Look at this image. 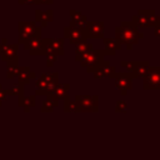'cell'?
Returning a JSON list of instances; mask_svg holds the SVG:
<instances>
[{
  "mask_svg": "<svg viewBox=\"0 0 160 160\" xmlns=\"http://www.w3.org/2000/svg\"><path fill=\"white\" fill-rule=\"evenodd\" d=\"M115 111L116 112H126L128 111V102L125 100H118L115 105Z\"/></svg>",
  "mask_w": 160,
  "mask_h": 160,
  "instance_id": "5bb4252c",
  "label": "cell"
},
{
  "mask_svg": "<svg viewBox=\"0 0 160 160\" xmlns=\"http://www.w3.org/2000/svg\"><path fill=\"white\" fill-rule=\"evenodd\" d=\"M149 69H150V62L149 61L136 60V61H131V70H130L129 74L131 75L132 79L134 78H144L148 74Z\"/></svg>",
  "mask_w": 160,
  "mask_h": 160,
  "instance_id": "ba28073f",
  "label": "cell"
},
{
  "mask_svg": "<svg viewBox=\"0 0 160 160\" xmlns=\"http://www.w3.org/2000/svg\"><path fill=\"white\" fill-rule=\"evenodd\" d=\"M104 22L99 21V20H92V21H88L86 26L82 29V32L85 35L86 39L91 38V39H104Z\"/></svg>",
  "mask_w": 160,
  "mask_h": 160,
  "instance_id": "277c9868",
  "label": "cell"
},
{
  "mask_svg": "<svg viewBox=\"0 0 160 160\" xmlns=\"http://www.w3.org/2000/svg\"><path fill=\"white\" fill-rule=\"evenodd\" d=\"M120 65H121L122 68L128 69V71L130 72V70H131V61H126V60H122V61L120 62Z\"/></svg>",
  "mask_w": 160,
  "mask_h": 160,
  "instance_id": "e0dca14e",
  "label": "cell"
},
{
  "mask_svg": "<svg viewBox=\"0 0 160 160\" xmlns=\"http://www.w3.org/2000/svg\"><path fill=\"white\" fill-rule=\"evenodd\" d=\"M142 34L139 32L138 28H135L131 21H122L119 26L115 28V38L120 44L128 45L126 48L130 50L132 45H135L139 39H142Z\"/></svg>",
  "mask_w": 160,
  "mask_h": 160,
  "instance_id": "6da1fadb",
  "label": "cell"
},
{
  "mask_svg": "<svg viewBox=\"0 0 160 160\" xmlns=\"http://www.w3.org/2000/svg\"><path fill=\"white\" fill-rule=\"evenodd\" d=\"M92 50V45L88 41V39L80 41L78 45H76V60L79 61L81 56H84L85 54H88L89 51Z\"/></svg>",
  "mask_w": 160,
  "mask_h": 160,
  "instance_id": "4fadbf2b",
  "label": "cell"
},
{
  "mask_svg": "<svg viewBox=\"0 0 160 160\" xmlns=\"http://www.w3.org/2000/svg\"><path fill=\"white\" fill-rule=\"evenodd\" d=\"M65 110H66V111H79V108H78L75 100H74V101H69V100H66Z\"/></svg>",
  "mask_w": 160,
  "mask_h": 160,
  "instance_id": "9a60e30c",
  "label": "cell"
},
{
  "mask_svg": "<svg viewBox=\"0 0 160 160\" xmlns=\"http://www.w3.org/2000/svg\"><path fill=\"white\" fill-rule=\"evenodd\" d=\"M75 102L79 108V111H90L95 112L99 109V99L98 96H89V95H82V96H76Z\"/></svg>",
  "mask_w": 160,
  "mask_h": 160,
  "instance_id": "8992f818",
  "label": "cell"
},
{
  "mask_svg": "<svg viewBox=\"0 0 160 160\" xmlns=\"http://www.w3.org/2000/svg\"><path fill=\"white\" fill-rule=\"evenodd\" d=\"M145 90H160V68H150L144 76Z\"/></svg>",
  "mask_w": 160,
  "mask_h": 160,
  "instance_id": "52a82bcc",
  "label": "cell"
},
{
  "mask_svg": "<svg viewBox=\"0 0 160 160\" xmlns=\"http://www.w3.org/2000/svg\"><path fill=\"white\" fill-rule=\"evenodd\" d=\"M154 32H155V36L160 38V24L156 25V26H154Z\"/></svg>",
  "mask_w": 160,
  "mask_h": 160,
  "instance_id": "ac0fdd59",
  "label": "cell"
},
{
  "mask_svg": "<svg viewBox=\"0 0 160 160\" xmlns=\"http://www.w3.org/2000/svg\"><path fill=\"white\" fill-rule=\"evenodd\" d=\"M105 50H100V49H92L91 51H89L88 54H85L84 56L80 58V65L82 68L86 69L88 72H94L105 60Z\"/></svg>",
  "mask_w": 160,
  "mask_h": 160,
  "instance_id": "7a4b0ae2",
  "label": "cell"
},
{
  "mask_svg": "<svg viewBox=\"0 0 160 160\" xmlns=\"http://www.w3.org/2000/svg\"><path fill=\"white\" fill-rule=\"evenodd\" d=\"M131 24L135 28H148V26H156L160 24V15H156L154 9H144L139 10L138 15L132 16Z\"/></svg>",
  "mask_w": 160,
  "mask_h": 160,
  "instance_id": "3957f363",
  "label": "cell"
},
{
  "mask_svg": "<svg viewBox=\"0 0 160 160\" xmlns=\"http://www.w3.org/2000/svg\"><path fill=\"white\" fill-rule=\"evenodd\" d=\"M104 45H105L106 55H115V52L121 49V44L116 39H106V38H104Z\"/></svg>",
  "mask_w": 160,
  "mask_h": 160,
  "instance_id": "7c38bea8",
  "label": "cell"
},
{
  "mask_svg": "<svg viewBox=\"0 0 160 160\" xmlns=\"http://www.w3.org/2000/svg\"><path fill=\"white\" fill-rule=\"evenodd\" d=\"M65 36H66L74 45H78L80 41H82V40L86 39L85 35H84V32H82V29H79V28L72 26V25H70L69 28L65 29Z\"/></svg>",
  "mask_w": 160,
  "mask_h": 160,
  "instance_id": "9c48e42d",
  "label": "cell"
},
{
  "mask_svg": "<svg viewBox=\"0 0 160 160\" xmlns=\"http://www.w3.org/2000/svg\"><path fill=\"white\" fill-rule=\"evenodd\" d=\"M68 89H69V86H68V85H64V86L59 88V89H58V94H59L58 96H59V98H66Z\"/></svg>",
  "mask_w": 160,
  "mask_h": 160,
  "instance_id": "2e32d148",
  "label": "cell"
},
{
  "mask_svg": "<svg viewBox=\"0 0 160 160\" xmlns=\"http://www.w3.org/2000/svg\"><path fill=\"white\" fill-rule=\"evenodd\" d=\"M115 72H116V69L112 65H110V62H108L106 60H104L102 64L92 74H94L95 79H100V78H106V76L111 78Z\"/></svg>",
  "mask_w": 160,
  "mask_h": 160,
  "instance_id": "30bf717a",
  "label": "cell"
},
{
  "mask_svg": "<svg viewBox=\"0 0 160 160\" xmlns=\"http://www.w3.org/2000/svg\"><path fill=\"white\" fill-rule=\"evenodd\" d=\"M70 15H71V25L72 26H76L79 29H84L88 24V19L86 16L81 15L80 11H76V10H71L70 11Z\"/></svg>",
  "mask_w": 160,
  "mask_h": 160,
  "instance_id": "8fae6325",
  "label": "cell"
},
{
  "mask_svg": "<svg viewBox=\"0 0 160 160\" xmlns=\"http://www.w3.org/2000/svg\"><path fill=\"white\" fill-rule=\"evenodd\" d=\"M111 78L115 79V88L121 92V95H126L132 89V78L129 72H115Z\"/></svg>",
  "mask_w": 160,
  "mask_h": 160,
  "instance_id": "5b68a950",
  "label": "cell"
}]
</instances>
